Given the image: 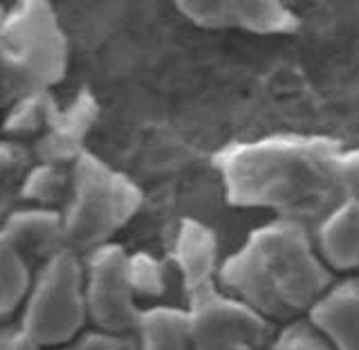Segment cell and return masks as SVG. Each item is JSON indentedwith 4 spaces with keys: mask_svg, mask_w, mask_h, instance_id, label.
<instances>
[{
    "mask_svg": "<svg viewBox=\"0 0 359 350\" xmlns=\"http://www.w3.org/2000/svg\"><path fill=\"white\" fill-rule=\"evenodd\" d=\"M227 202L301 222L359 194V144L314 135H274L227 146L216 157Z\"/></svg>",
    "mask_w": 359,
    "mask_h": 350,
    "instance_id": "obj_1",
    "label": "cell"
},
{
    "mask_svg": "<svg viewBox=\"0 0 359 350\" xmlns=\"http://www.w3.org/2000/svg\"><path fill=\"white\" fill-rule=\"evenodd\" d=\"M218 283L267 323L308 312L330 290L332 274L306 227L276 218L261 224L218 267Z\"/></svg>",
    "mask_w": 359,
    "mask_h": 350,
    "instance_id": "obj_2",
    "label": "cell"
},
{
    "mask_svg": "<svg viewBox=\"0 0 359 350\" xmlns=\"http://www.w3.org/2000/svg\"><path fill=\"white\" fill-rule=\"evenodd\" d=\"M144 194L128 175L93 153L72 164V189L63 207L67 250L90 254L112 243L142 209Z\"/></svg>",
    "mask_w": 359,
    "mask_h": 350,
    "instance_id": "obj_3",
    "label": "cell"
},
{
    "mask_svg": "<svg viewBox=\"0 0 359 350\" xmlns=\"http://www.w3.org/2000/svg\"><path fill=\"white\" fill-rule=\"evenodd\" d=\"M0 52L18 99L52 93L67 70V39L54 9L45 3H18L5 9Z\"/></svg>",
    "mask_w": 359,
    "mask_h": 350,
    "instance_id": "obj_4",
    "label": "cell"
},
{
    "mask_svg": "<svg viewBox=\"0 0 359 350\" xmlns=\"http://www.w3.org/2000/svg\"><path fill=\"white\" fill-rule=\"evenodd\" d=\"M41 348L70 346L88 323L83 258L65 250L41 265L20 308V321Z\"/></svg>",
    "mask_w": 359,
    "mask_h": 350,
    "instance_id": "obj_5",
    "label": "cell"
},
{
    "mask_svg": "<svg viewBox=\"0 0 359 350\" xmlns=\"http://www.w3.org/2000/svg\"><path fill=\"white\" fill-rule=\"evenodd\" d=\"M189 299L187 319L194 350H261L269 337V323L224 292L218 274L184 283Z\"/></svg>",
    "mask_w": 359,
    "mask_h": 350,
    "instance_id": "obj_6",
    "label": "cell"
},
{
    "mask_svg": "<svg viewBox=\"0 0 359 350\" xmlns=\"http://www.w3.org/2000/svg\"><path fill=\"white\" fill-rule=\"evenodd\" d=\"M83 292L88 323L112 337L137 330L142 310L128 281V252L110 243L86 254Z\"/></svg>",
    "mask_w": 359,
    "mask_h": 350,
    "instance_id": "obj_7",
    "label": "cell"
},
{
    "mask_svg": "<svg viewBox=\"0 0 359 350\" xmlns=\"http://www.w3.org/2000/svg\"><path fill=\"white\" fill-rule=\"evenodd\" d=\"M177 11L189 22L205 29H241L250 34H294L299 16L280 3L261 0H211V3H177Z\"/></svg>",
    "mask_w": 359,
    "mask_h": 350,
    "instance_id": "obj_8",
    "label": "cell"
},
{
    "mask_svg": "<svg viewBox=\"0 0 359 350\" xmlns=\"http://www.w3.org/2000/svg\"><path fill=\"white\" fill-rule=\"evenodd\" d=\"M97 115V99L88 90H81L65 108L56 110L50 126L34 142V162L72 168V164L86 153L83 146L90 130L95 126Z\"/></svg>",
    "mask_w": 359,
    "mask_h": 350,
    "instance_id": "obj_9",
    "label": "cell"
},
{
    "mask_svg": "<svg viewBox=\"0 0 359 350\" xmlns=\"http://www.w3.org/2000/svg\"><path fill=\"white\" fill-rule=\"evenodd\" d=\"M0 231L9 236V241L29 258L36 269L67 250L61 211L20 205L0 224Z\"/></svg>",
    "mask_w": 359,
    "mask_h": 350,
    "instance_id": "obj_10",
    "label": "cell"
},
{
    "mask_svg": "<svg viewBox=\"0 0 359 350\" xmlns=\"http://www.w3.org/2000/svg\"><path fill=\"white\" fill-rule=\"evenodd\" d=\"M314 245L328 269H359V194L325 213L319 222Z\"/></svg>",
    "mask_w": 359,
    "mask_h": 350,
    "instance_id": "obj_11",
    "label": "cell"
},
{
    "mask_svg": "<svg viewBox=\"0 0 359 350\" xmlns=\"http://www.w3.org/2000/svg\"><path fill=\"white\" fill-rule=\"evenodd\" d=\"M310 321L334 350H359V285L330 288L310 310Z\"/></svg>",
    "mask_w": 359,
    "mask_h": 350,
    "instance_id": "obj_12",
    "label": "cell"
},
{
    "mask_svg": "<svg viewBox=\"0 0 359 350\" xmlns=\"http://www.w3.org/2000/svg\"><path fill=\"white\" fill-rule=\"evenodd\" d=\"M34 276L36 267L9 241L5 231H0V321L9 319L22 308Z\"/></svg>",
    "mask_w": 359,
    "mask_h": 350,
    "instance_id": "obj_13",
    "label": "cell"
},
{
    "mask_svg": "<svg viewBox=\"0 0 359 350\" xmlns=\"http://www.w3.org/2000/svg\"><path fill=\"white\" fill-rule=\"evenodd\" d=\"M56 110H59V106H56L52 93H34L27 97H20L5 112L3 121H0L3 140L34 144L45 133V128L50 126Z\"/></svg>",
    "mask_w": 359,
    "mask_h": 350,
    "instance_id": "obj_14",
    "label": "cell"
},
{
    "mask_svg": "<svg viewBox=\"0 0 359 350\" xmlns=\"http://www.w3.org/2000/svg\"><path fill=\"white\" fill-rule=\"evenodd\" d=\"M140 350H194L184 310L157 306L142 310Z\"/></svg>",
    "mask_w": 359,
    "mask_h": 350,
    "instance_id": "obj_15",
    "label": "cell"
},
{
    "mask_svg": "<svg viewBox=\"0 0 359 350\" xmlns=\"http://www.w3.org/2000/svg\"><path fill=\"white\" fill-rule=\"evenodd\" d=\"M72 189V168L34 162L25 184H22V205L63 211Z\"/></svg>",
    "mask_w": 359,
    "mask_h": 350,
    "instance_id": "obj_16",
    "label": "cell"
},
{
    "mask_svg": "<svg viewBox=\"0 0 359 350\" xmlns=\"http://www.w3.org/2000/svg\"><path fill=\"white\" fill-rule=\"evenodd\" d=\"M32 166L34 155L27 144L0 140V224L22 205V184Z\"/></svg>",
    "mask_w": 359,
    "mask_h": 350,
    "instance_id": "obj_17",
    "label": "cell"
},
{
    "mask_svg": "<svg viewBox=\"0 0 359 350\" xmlns=\"http://www.w3.org/2000/svg\"><path fill=\"white\" fill-rule=\"evenodd\" d=\"M128 281L137 299H157L166 290L164 265L146 252L128 254Z\"/></svg>",
    "mask_w": 359,
    "mask_h": 350,
    "instance_id": "obj_18",
    "label": "cell"
},
{
    "mask_svg": "<svg viewBox=\"0 0 359 350\" xmlns=\"http://www.w3.org/2000/svg\"><path fill=\"white\" fill-rule=\"evenodd\" d=\"M272 350H334L312 321H292L278 335Z\"/></svg>",
    "mask_w": 359,
    "mask_h": 350,
    "instance_id": "obj_19",
    "label": "cell"
},
{
    "mask_svg": "<svg viewBox=\"0 0 359 350\" xmlns=\"http://www.w3.org/2000/svg\"><path fill=\"white\" fill-rule=\"evenodd\" d=\"M0 350H41V346L20 323H14L0 328Z\"/></svg>",
    "mask_w": 359,
    "mask_h": 350,
    "instance_id": "obj_20",
    "label": "cell"
},
{
    "mask_svg": "<svg viewBox=\"0 0 359 350\" xmlns=\"http://www.w3.org/2000/svg\"><path fill=\"white\" fill-rule=\"evenodd\" d=\"M70 350H121V339L101 330H93V332L79 335L70 344Z\"/></svg>",
    "mask_w": 359,
    "mask_h": 350,
    "instance_id": "obj_21",
    "label": "cell"
},
{
    "mask_svg": "<svg viewBox=\"0 0 359 350\" xmlns=\"http://www.w3.org/2000/svg\"><path fill=\"white\" fill-rule=\"evenodd\" d=\"M16 101H18L16 90H14V83H11V76L7 70V63L3 59V52H0V121H3L5 112L14 106Z\"/></svg>",
    "mask_w": 359,
    "mask_h": 350,
    "instance_id": "obj_22",
    "label": "cell"
},
{
    "mask_svg": "<svg viewBox=\"0 0 359 350\" xmlns=\"http://www.w3.org/2000/svg\"><path fill=\"white\" fill-rule=\"evenodd\" d=\"M41 350H70V346H63V348H41Z\"/></svg>",
    "mask_w": 359,
    "mask_h": 350,
    "instance_id": "obj_23",
    "label": "cell"
},
{
    "mask_svg": "<svg viewBox=\"0 0 359 350\" xmlns=\"http://www.w3.org/2000/svg\"><path fill=\"white\" fill-rule=\"evenodd\" d=\"M0 323H3V321H0Z\"/></svg>",
    "mask_w": 359,
    "mask_h": 350,
    "instance_id": "obj_24",
    "label": "cell"
}]
</instances>
